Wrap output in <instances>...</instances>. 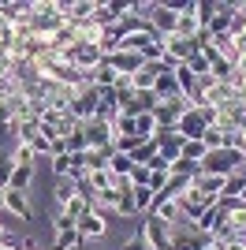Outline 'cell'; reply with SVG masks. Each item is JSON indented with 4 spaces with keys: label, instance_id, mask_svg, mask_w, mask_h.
<instances>
[{
    "label": "cell",
    "instance_id": "32",
    "mask_svg": "<svg viewBox=\"0 0 246 250\" xmlns=\"http://www.w3.org/2000/svg\"><path fill=\"white\" fill-rule=\"evenodd\" d=\"M90 149V142H86V135H82V127L75 131V135H67V153H86Z\"/></svg>",
    "mask_w": 246,
    "mask_h": 250
},
{
    "label": "cell",
    "instance_id": "23",
    "mask_svg": "<svg viewBox=\"0 0 246 250\" xmlns=\"http://www.w3.org/2000/svg\"><path fill=\"white\" fill-rule=\"evenodd\" d=\"M79 228H56V243H52V250H75L79 247Z\"/></svg>",
    "mask_w": 246,
    "mask_h": 250
},
{
    "label": "cell",
    "instance_id": "16",
    "mask_svg": "<svg viewBox=\"0 0 246 250\" xmlns=\"http://www.w3.org/2000/svg\"><path fill=\"white\" fill-rule=\"evenodd\" d=\"M75 194H79V183H75L71 176H60V179H52V198H56V206L71 202Z\"/></svg>",
    "mask_w": 246,
    "mask_h": 250
},
{
    "label": "cell",
    "instance_id": "24",
    "mask_svg": "<svg viewBox=\"0 0 246 250\" xmlns=\"http://www.w3.org/2000/svg\"><path fill=\"white\" fill-rule=\"evenodd\" d=\"M209 153L205 149L202 138H183V161H194V165H202V157Z\"/></svg>",
    "mask_w": 246,
    "mask_h": 250
},
{
    "label": "cell",
    "instance_id": "2",
    "mask_svg": "<svg viewBox=\"0 0 246 250\" xmlns=\"http://www.w3.org/2000/svg\"><path fill=\"white\" fill-rule=\"evenodd\" d=\"M243 165V153L239 149H209V153L202 157V172H209V176H231L235 168Z\"/></svg>",
    "mask_w": 246,
    "mask_h": 250
},
{
    "label": "cell",
    "instance_id": "14",
    "mask_svg": "<svg viewBox=\"0 0 246 250\" xmlns=\"http://www.w3.org/2000/svg\"><path fill=\"white\" fill-rule=\"evenodd\" d=\"M231 135H239V131H224V127H205L202 142H205V149H227V146H231Z\"/></svg>",
    "mask_w": 246,
    "mask_h": 250
},
{
    "label": "cell",
    "instance_id": "22",
    "mask_svg": "<svg viewBox=\"0 0 246 250\" xmlns=\"http://www.w3.org/2000/svg\"><path fill=\"white\" fill-rule=\"evenodd\" d=\"M116 202H120L116 190H97L93 202H90V209H97V213H116Z\"/></svg>",
    "mask_w": 246,
    "mask_h": 250
},
{
    "label": "cell",
    "instance_id": "15",
    "mask_svg": "<svg viewBox=\"0 0 246 250\" xmlns=\"http://www.w3.org/2000/svg\"><path fill=\"white\" fill-rule=\"evenodd\" d=\"M90 79H93V86H101V90H112L116 79H120V71H116L108 60H101V63H97V67L90 71Z\"/></svg>",
    "mask_w": 246,
    "mask_h": 250
},
{
    "label": "cell",
    "instance_id": "3",
    "mask_svg": "<svg viewBox=\"0 0 246 250\" xmlns=\"http://www.w3.org/2000/svg\"><path fill=\"white\" fill-rule=\"evenodd\" d=\"M145 235V243L153 250H172V243H175V228L172 224H164L161 217H153V213H145L142 217V228H138Z\"/></svg>",
    "mask_w": 246,
    "mask_h": 250
},
{
    "label": "cell",
    "instance_id": "36",
    "mask_svg": "<svg viewBox=\"0 0 246 250\" xmlns=\"http://www.w3.org/2000/svg\"><path fill=\"white\" fill-rule=\"evenodd\" d=\"M149 172H168V176H172V165H168V161H164V157L157 153L153 161H149Z\"/></svg>",
    "mask_w": 246,
    "mask_h": 250
},
{
    "label": "cell",
    "instance_id": "17",
    "mask_svg": "<svg viewBox=\"0 0 246 250\" xmlns=\"http://www.w3.org/2000/svg\"><path fill=\"white\" fill-rule=\"evenodd\" d=\"M153 94L161 97V101H172V97H183V90H179V79H175V75H161L153 83Z\"/></svg>",
    "mask_w": 246,
    "mask_h": 250
},
{
    "label": "cell",
    "instance_id": "19",
    "mask_svg": "<svg viewBox=\"0 0 246 250\" xmlns=\"http://www.w3.org/2000/svg\"><path fill=\"white\" fill-rule=\"evenodd\" d=\"M34 179H38V172H34V165H15V172H11V190H30Z\"/></svg>",
    "mask_w": 246,
    "mask_h": 250
},
{
    "label": "cell",
    "instance_id": "28",
    "mask_svg": "<svg viewBox=\"0 0 246 250\" xmlns=\"http://www.w3.org/2000/svg\"><path fill=\"white\" fill-rule=\"evenodd\" d=\"M131 168H134V161L127 153H112V161H108V172H112V176H131Z\"/></svg>",
    "mask_w": 246,
    "mask_h": 250
},
{
    "label": "cell",
    "instance_id": "33",
    "mask_svg": "<svg viewBox=\"0 0 246 250\" xmlns=\"http://www.w3.org/2000/svg\"><path fill=\"white\" fill-rule=\"evenodd\" d=\"M11 161H15V165H34V146L19 142V146H15V153H11Z\"/></svg>",
    "mask_w": 246,
    "mask_h": 250
},
{
    "label": "cell",
    "instance_id": "6",
    "mask_svg": "<svg viewBox=\"0 0 246 250\" xmlns=\"http://www.w3.org/2000/svg\"><path fill=\"white\" fill-rule=\"evenodd\" d=\"M205 127H209V120H205L202 108H186V112L179 116V124H175V135L179 138H202Z\"/></svg>",
    "mask_w": 246,
    "mask_h": 250
},
{
    "label": "cell",
    "instance_id": "5",
    "mask_svg": "<svg viewBox=\"0 0 246 250\" xmlns=\"http://www.w3.org/2000/svg\"><path fill=\"white\" fill-rule=\"evenodd\" d=\"M4 209H8V213H15L22 224H30V220H34L30 190H11V187H4Z\"/></svg>",
    "mask_w": 246,
    "mask_h": 250
},
{
    "label": "cell",
    "instance_id": "21",
    "mask_svg": "<svg viewBox=\"0 0 246 250\" xmlns=\"http://www.w3.org/2000/svg\"><path fill=\"white\" fill-rule=\"evenodd\" d=\"M82 213H90V202L82 198V194H75L71 202H63V206H60V217H67L71 224H79V220H82Z\"/></svg>",
    "mask_w": 246,
    "mask_h": 250
},
{
    "label": "cell",
    "instance_id": "9",
    "mask_svg": "<svg viewBox=\"0 0 246 250\" xmlns=\"http://www.w3.org/2000/svg\"><path fill=\"white\" fill-rule=\"evenodd\" d=\"M164 49H168V56H172V60L186 63V60L198 52V38H194V42H186V38H179V34H168V38H164Z\"/></svg>",
    "mask_w": 246,
    "mask_h": 250
},
{
    "label": "cell",
    "instance_id": "10",
    "mask_svg": "<svg viewBox=\"0 0 246 250\" xmlns=\"http://www.w3.org/2000/svg\"><path fill=\"white\" fill-rule=\"evenodd\" d=\"M179 206H183V217H186V220H198V217H202V213H205V209L213 206V202L205 198L202 190L186 187V194H183V198H179Z\"/></svg>",
    "mask_w": 246,
    "mask_h": 250
},
{
    "label": "cell",
    "instance_id": "20",
    "mask_svg": "<svg viewBox=\"0 0 246 250\" xmlns=\"http://www.w3.org/2000/svg\"><path fill=\"white\" fill-rule=\"evenodd\" d=\"M116 149L112 146H97V149H86V172H97V168H108Z\"/></svg>",
    "mask_w": 246,
    "mask_h": 250
},
{
    "label": "cell",
    "instance_id": "29",
    "mask_svg": "<svg viewBox=\"0 0 246 250\" xmlns=\"http://www.w3.org/2000/svg\"><path fill=\"white\" fill-rule=\"evenodd\" d=\"M186 67H190L194 79H202V75H209V56H205V52H194V56L186 60Z\"/></svg>",
    "mask_w": 246,
    "mask_h": 250
},
{
    "label": "cell",
    "instance_id": "25",
    "mask_svg": "<svg viewBox=\"0 0 246 250\" xmlns=\"http://www.w3.org/2000/svg\"><path fill=\"white\" fill-rule=\"evenodd\" d=\"M157 149H161V146H157V138H145L142 146L131 153V161H134V165H149V161L157 157Z\"/></svg>",
    "mask_w": 246,
    "mask_h": 250
},
{
    "label": "cell",
    "instance_id": "18",
    "mask_svg": "<svg viewBox=\"0 0 246 250\" xmlns=\"http://www.w3.org/2000/svg\"><path fill=\"white\" fill-rule=\"evenodd\" d=\"M11 131H15V138H19V142H26V146H30L34 138L41 135V120H38V116H26V120H19Z\"/></svg>",
    "mask_w": 246,
    "mask_h": 250
},
{
    "label": "cell",
    "instance_id": "35",
    "mask_svg": "<svg viewBox=\"0 0 246 250\" xmlns=\"http://www.w3.org/2000/svg\"><path fill=\"white\" fill-rule=\"evenodd\" d=\"M123 250H153V247H149V243H145V235L138 231L134 239H127V243H123Z\"/></svg>",
    "mask_w": 246,
    "mask_h": 250
},
{
    "label": "cell",
    "instance_id": "13",
    "mask_svg": "<svg viewBox=\"0 0 246 250\" xmlns=\"http://www.w3.org/2000/svg\"><path fill=\"white\" fill-rule=\"evenodd\" d=\"M175 34L186 38V42H194L198 34H202V26H198V19H194V0L183 8V15H179V22H175Z\"/></svg>",
    "mask_w": 246,
    "mask_h": 250
},
{
    "label": "cell",
    "instance_id": "8",
    "mask_svg": "<svg viewBox=\"0 0 246 250\" xmlns=\"http://www.w3.org/2000/svg\"><path fill=\"white\" fill-rule=\"evenodd\" d=\"M79 228L82 239H101L104 231H108V220H104V213H97V209H90V213H82V220L75 224Z\"/></svg>",
    "mask_w": 246,
    "mask_h": 250
},
{
    "label": "cell",
    "instance_id": "38",
    "mask_svg": "<svg viewBox=\"0 0 246 250\" xmlns=\"http://www.w3.org/2000/svg\"><path fill=\"white\" fill-rule=\"evenodd\" d=\"M0 209H4V190H0Z\"/></svg>",
    "mask_w": 246,
    "mask_h": 250
},
{
    "label": "cell",
    "instance_id": "1",
    "mask_svg": "<svg viewBox=\"0 0 246 250\" xmlns=\"http://www.w3.org/2000/svg\"><path fill=\"white\" fill-rule=\"evenodd\" d=\"M97 104H101V86H93V79H86V83L75 86L71 116L79 120V124H86V120H93V116H97Z\"/></svg>",
    "mask_w": 246,
    "mask_h": 250
},
{
    "label": "cell",
    "instance_id": "34",
    "mask_svg": "<svg viewBox=\"0 0 246 250\" xmlns=\"http://www.w3.org/2000/svg\"><path fill=\"white\" fill-rule=\"evenodd\" d=\"M49 165H52V176H56V179L67 176V168H71V153H63V157H49Z\"/></svg>",
    "mask_w": 246,
    "mask_h": 250
},
{
    "label": "cell",
    "instance_id": "37",
    "mask_svg": "<svg viewBox=\"0 0 246 250\" xmlns=\"http://www.w3.org/2000/svg\"><path fill=\"white\" fill-rule=\"evenodd\" d=\"M227 224H231V228H246V206H243V209H235V213L227 217Z\"/></svg>",
    "mask_w": 246,
    "mask_h": 250
},
{
    "label": "cell",
    "instance_id": "11",
    "mask_svg": "<svg viewBox=\"0 0 246 250\" xmlns=\"http://www.w3.org/2000/svg\"><path fill=\"white\" fill-rule=\"evenodd\" d=\"M164 75V67H161V60L157 63H142L138 71L131 75V83H134V90H153V83Z\"/></svg>",
    "mask_w": 246,
    "mask_h": 250
},
{
    "label": "cell",
    "instance_id": "4",
    "mask_svg": "<svg viewBox=\"0 0 246 250\" xmlns=\"http://www.w3.org/2000/svg\"><path fill=\"white\" fill-rule=\"evenodd\" d=\"M82 135H86L90 149H97V146H112L116 131H112V124H108V120H101V116H93V120H86V124H82Z\"/></svg>",
    "mask_w": 246,
    "mask_h": 250
},
{
    "label": "cell",
    "instance_id": "30",
    "mask_svg": "<svg viewBox=\"0 0 246 250\" xmlns=\"http://www.w3.org/2000/svg\"><path fill=\"white\" fill-rule=\"evenodd\" d=\"M11 172H15V161H11V153H4V149H0V190L11 183Z\"/></svg>",
    "mask_w": 246,
    "mask_h": 250
},
{
    "label": "cell",
    "instance_id": "7",
    "mask_svg": "<svg viewBox=\"0 0 246 250\" xmlns=\"http://www.w3.org/2000/svg\"><path fill=\"white\" fill-rule=\"evenodd\" d=\"M224 183H227L224 176H209V172H202V168H198L194 176H190V187H194V190H202V194H205L209 202H216L220 194H224Z\"/></svg>",
    "mask_w": 246,
    "mask_h": 250
},
{
    "label": "cell",
    "instance_id": "27",
    "mask_svg": "<svg viewBox=\"0 0 246 250\" xmlns=\"http://www.w3.org/2000/svg\"><path fill=\"white\" fill-rule=\"evenodd\" d=\"M134 209H138V217H145L153 209V190L149 187H134Z\"/></svg>",
    "mask_w": 246,
    "mask_h": 250
},
{
    "label": "cell",
    "instance_id": "26",
    "mask_svg": "<svg viewBox=\"0 0 246 250\" xmlns=\"http://www.w3.org/2000/svg\"><path fill=\"white\" fill-rule=\"evenodd\" d=\"M116 179H120V176H112L108 168H97V172H90L93 190H116Z\"/></svg>",
    "mask_w": 246,
    "mask_h": 250
},
{
    "label": "cell",
    "instance_id": "31",
    "mask_svg": "<svg viewBox=\"0 0 246 250\" xmlns=\"http://www.w3.org/2000/svg\"><path fill=\"white\" fill-rule=\"evenodd\" d=\"M134 183V187H149V179H153V172H149V165H134L131 176H127Z\"/></svg>",
    "mask_w": 246,
    "mask_h": 250
},
{
    "label": "cell",
    "instance_id": "12",
    "mask_svg": "<svg viewBox=\"0 0 246 250\" xmlns=\"http://www.w3.org/2000/svg\"><path fill=\"white\" fill-rule=\"evenodd\" d=\"M108 63H112L120 75H134L145 60H142V52H127V49H120L116 56H108Z\"/></svg>",
    "mask_w": 246,
    "mask_h": 250
}]
</instances>
